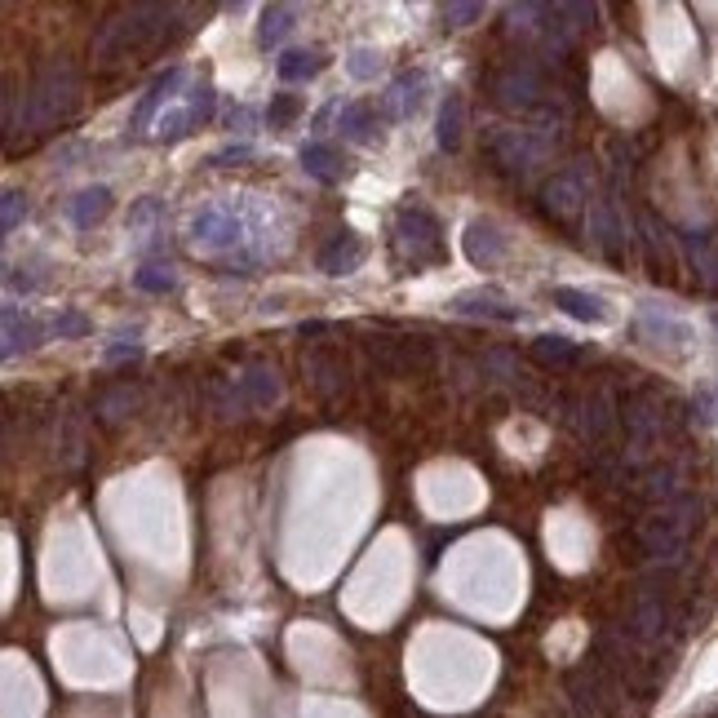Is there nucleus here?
I'll return each mask as SVG.
<instances>
[{"label":"nucleus","instance_id":"obj_23","mask_svg":"<svg viewBox=\"0 0 718 718\" xmlns=\"http://www.w3.org/2000/svg\"><path fill=\"white\" fill-rule=\"evenodd\" d=\"M337 129H342V138H351V142H373L377 138V111L368 107V102H346L342 116H337Z\"/></svg>","mask_w":718,"mask_h":718},{"label":"nucleus","instance_id":"obj_18","mask_svg":"<svg viewBox=\"0 0 718 718\" xmlns=\"http://www.w3.org/2000/svg\"><path fill=\"white\" fill-rule=\"evenodd\" d=\"M240 395L249 399V408L275 404V399H280V373H275V368H266V364H253L249 373L240 377Z\"/></svg>","mask_w":718,"mask_h":718},{"label":"nucleus","instance_id":"obj_13","mask_svg":"<svg viewBox=\"0 0 718 718\" xmlns=\"http://www.w3.org/2000/svg\"><path fill=\"white\" fill-rule=\"evenodd\" d=\"M302 169L311 173L315 182H342L346 178V160H342V151L333 147V142H306L302 147Z\"/></svg>","mask_w":718,"mask_h":718},{"label":"nucleus","instance_id":"obj_26","mask_svg":"<svg viewBox=\"0 0 718 718\" xmlns=\"http://www.w3.org/2000/svg\"><path fill=\"white\" fill-rule=\"evenodd\" d=\"M133 289L142 293H173L178 289V275H173V266H142L138 275H133Z\"/></svg>","mask_w":718,"mask_h":718},{"label":"nucleus","instance_id":"obj_20","mask_svg":"<svg viewBox=\"0 0 718 718\" xmlns=\"http://www.w3.org/2000/svg\"><path fill=\"white\" fill-rule=\"evenodd\" d=\"M191 231H196V240H204V244H235L240 240V222H235L231 209H204Z\"/></svg>","mask_w":718,"mask_h":718},{"label":"nucleus","instance_id":"obj_32","mask_svg":"<svg viewBox=\"0 0 718 718\" xmlns=\"http://www.w3.org/2000/svg\"><path fill=\"white\" fill-rule=\"evenodd\" d=\"M213 98H218V94H213V85H209V80H200V85L187 94V111H191V120H196V125H200V120H209V116H213Z\"/></svg>","mask_w":718,"mask_h":718},{"label":"nucleus","instance_id":"obj_33","mask_svg":"<svg viewBox=\"0 0 718 718\" xmlns=\"http://www.w3.org/2000/svg\"><path fill=\"white\" fill-rule=\"evenodd\" d=\"M608 430V395H594L586 404V435H603Z\"/></svg>","mask_w":718,"mask_h":718},{"label":"nucleus","instance_id":"obj_17","mask_svg":"<svg viewBox=\"0 0 718 718\" xmlns=\"http://www.w3.org/2000/svg\"><path fill=\"white\" fill-rule=\"evenodd\" d=\"M461 133H466V98L461 94H448L439 102V120H435V142L444 151H457L461 147Z\"/></svg>","mask_w":718,"mask_h":718},{"label":"nucleus","instance_id":"obj_35","mask_svg":"<svg viewBox=\"0 0 718 718\" xmlns=\"http://www.w3.org/2000/svg\"><path fill=\"white\" fill-rule=\"evenodd\" d=\"M231 160H253V147L249 142H240V147H222V151H213L209 156L213 169H222V164H231Z\"/></svg>","mask_w":718,"mask_h":718},{"label":"nucleus","instance_id":"obj_11","mask_svg":"<svg viewBox=\"0 0 718 718\" xmlns=\"http://www.w3.org/2000/svg\"><path fill=\"white\" fill-rule=\"evenodd\" d=\"M364 351L368 359H373L382 373H391V377H404L408 373V346H404V333H368V342H364Z\"/></svg>","mask_w":718,"mask_h":718},{"label":"nucleus","instance_id":"obj_27","mask_svg":"<svg viewBox=\"0 0 718 718\" xmlns=\"http://www.w3.org/2000/svg\"><path fill=\"white\" fill-rule=\"evenodd\" d=\"M639 337H674V342H687V324L670 320V315H643L639 320Z\"/></svg>","mask_w":718,"mask_h":718},{"label":"nucleus","instance_id":"obj_22","mask_svg":"<svg viewBox=\"0 0 718 718\" xmlns=\"http://www.w3.org/2000/svg\"><path fill=\"white\" fill-rule=\"evenodd\" d=\"M528 355L537 359V364H546V368H563V364H577L581 359L577 342H572V337H559V333H541L537 342L528 346Z\"/></svg>","mask_w":718,"mask_h":718},{"label":"nucleus","instance_id":"obj_28","mask_svg":"<svg viewBox=\"0 0 718 718\" xmlns=\"http://www.w3.org/2000/svg\"><path fill=\"white\" fill-rule=\"evenodd\" d=\"M297 116H302V98H297V94H275L271 107H266V120H271V129H289Z\"/></svg>","mask_w":718,"mask_h":718},{"label":"nucleus","instance_id":"obj_15","mask_svg":"<svg viewBox=\"0 0 718 718\" xmlns=\"http://www.w3.org/2000/svg\"><path fill=\"white\" fill-rule=\"evenodd\" d=\"M133 408H138V386H129V382L107 386V391L94 399V417L102 426H120L125 417H133Z\"/></svg>","mask_w":718,"mask_h":718},{"label":"nucleus","instance_id":"obj_7","mask_svg":"<svg viewBox=\"0 0 718 718\" xmlns=\"http://www.w3.org/2000/svg\"><path fill=\"white\" fill-rule=\"evenodd\" d=\"M422 89H426V76H422V71H399L391 85H386L382 102H377L382 120H391V125H404V120H413L417 107H422Z\"/></svg>","mask_w":718,"mask_h":718},{"label":"nucleus","instance_id":"obj_24","mask_svg":"<svg viewBox=\"0 0 718 718\" xmlns=\"http://www.w3.org/2000/svg\"><path fill=\"white\" fill-rule=\"evenodd\" d=\"M40 337V328L32 315H18V306H5V359H14L18 351H32Z\"/></svg>","mask_w":718,"mask_h":718},{"label":"nucleus","instance_id":"obj_1","mask_svg":"<svg viewBox=\"0 0 718 718\" xmlns=\"http://www.w3.org/2000/svg\"><path fill=\"white\" fill-rule=\"evenodd\" d=\"M173 18H178V9H164V5H133L129 14L111 18L107 27H102L94 54L102 63H125V58H138L147 54V49H160L173 40Z\"/></svg>","mask_w":718,"mask_h":718},{"label":"nucleus","instance_id":"obj_16","mask_svg":"<svg viewBox=\"0 0 718 718\" xmlns=\"http://www.w3.org/2000/svg\"><path fill=\"white\" fill-rule=\"evenodd\" d=\"M328 58L320 49H284L280 58H275V71H280L284 85H302V80H315L324 71Z\"/></svg>","mask_w":718,"mask_h":718},{"label":"nucleus","instance_id":"obj_36","mask_svg":"<svg viewBox=\"0 0 718 718\" xmlns=\"http://www.w3.org/2000/svg\"><path fill=\"white\" fill-rule=\"evenodd\" d=\"M710 320H714V328H718V306H714V315H710Z\"/></svg>","mask_w":718,"mask_h":718},{"label":"nucleus","instance_id":"obj_14","mask_svg":"<svg viewBox=\"0 0 718 718\" xmlns=\"http://www.w3.org/2000/svg\"><path fill=\"white\" fill-rule=\"evenodd\" d=\"M306 377H311V386L324 399H333V395L346 391V364L337 355H328V351H311V355H306Z\"/></svg>","mask_w":718,"mask_h":718},{"label":"nucleus","instance_id":"obj_19","mask_svg":"<svg viewBox=\"0 0 718 718\" xmlns=\"http://www.w3.org/2000/svg\"><path fill=\"white\" fill-rule=\"evenodd\" d=\"M178 85H182V71H178V67H169L164 76L151 80L147 98H142V102H138V111H133V129H147V125H151V116H156L164 102L173 98V89H178Z\"/></svg>","mask_w":718,"mask_h":718},{"label":"nucleus","instance_id":"obj_3","mask_svg":"<svg viewBox=\"0 0 718 718\" xmlns=\"http://www.w3.org/2000/svg\"><path fill=\"white\" fill-rule=\"evenodd\" d=\"M395 253L404 266H439L444 262V231L426 209H404L395 218Z\"/></svg>","mask_w":718,"mask_h":718},{"label":"nucleus","instance_id":"obj_30","mask_svg":"<svg viewBox=\"0 0 718 718\" xmlns=\"http://www.w3.org/2000/svg\"><path fill=\"white\" fill-rule=\"evenodd\" d=\"M27 218V196L23 191H5V200H0V231H18V222Z\"/></svg>","mask_w":718,"mask_h":718},{"label":"nucleus","instance_id":"obj_31","mask_svg":"<svg viewBox=\"0 0 718 718\" xmlns=\"http://www.w3.org/2000/svg\"><path fill=\"white\" fill-rule=\"evenodd\" d=\"M346 71H351L355 80H377V71H382V58H377V49H351V58H346Z\"/></svg>","mask_w":718,"mask_h":718},{"label":"nucleus","instance_id":"obj_4","mask_svg":"<svg viewBox=\"0 0 718 718\" xmlns=\"http://www.w3.org/2000/svg\"><path fill=\"white\" fill-rule=\"evenodd\" d=\"M492 94H497L501 107L519 111V116H537V120H555V94L541 85V76L532 67H506L497 80H492Z\"/></svg>","mask_w":718,"mask_h":718},{"label":"nucleus","instance_id":"obj_9","mask_svg":"<svg viewBox=\"0 0 718 718\" xmlns=\"http://www.w3.org/2000/svg\"><path fill=\"white\" fill-rule=\"evenodd\" d=\"M501 253H506V235L492 218H475L466 227V258L470 266H479V271H488V266L501 262Z\"/></svg>","mask_w":718,"mask_h":718},{"label":"nucleus","instance_id":"obj_10","mask_svg":"<svg viewBox=\"0 0 718 718\" xmlns=\"http://www.w3.org/2000/svg\"><path fill=\"white\" fill-rule=\"evenodd\" d=\"M364 258H368V244L359 240L355 231H337L333 240L320 249V258L315 262H320L324 275H351V271H359V262Z\"/></svg>","mask_w":718,"mask_h":718},{"label":"nucleus","instance_id":"obj_34","mask_svg":"<svg viewBox=\"0 0 718 718\" xmlns=\"http://www.w3.org/2000/svg\"><path fill=\"white\" fill-rule=\"evenodd\" d=\"M475 18H484V5H448L444 9V23L448 27H470Z\"/></svg>","mask_w":718,"mask_h":718},{"label":"nucleus","instance_id":"obj_12","mask_svg":"<svg viewBox=\"0 0 718 718\" xmlns=\"http://www.w3.org/2000/svg\"><path fill=\"white\" fill-rule=\"evenodd\" d=\"M550 297H555V306L559 311H568L572 320H581V324H608V302L603 297H594L586 289H568V284H559V289H550Z\"/></svg>","mask_w":718,"mask_h":718},{"label":"nucleus","instance_id":"obj_21","mask_svg":"<svg viewBox=\"0 0 718 718\" xmlns=\"http://www.w3.org/2000/svg\"><path fill=\"white\" fill-rule=\"evenodd\" d=\"M111 204H116V200H111V191H107V187H85L76 200H71V222H76L80 231L98 227V222L111 213Z\"/></svg>","mask_w":718,"mask_h":718},{"label":"nucleus","instance_id":"obj_2","mask_svg":"<svg viewBox=\"0 0 718 718\" xmlns=\"http://www.w3.org/2000/svg\"><path fill=\"white\" fill-rule=\"evenodd\" d=\"M71 102H76V71L67 63L40 67V76L32 80V94H27V125L54 129L71 111Z\"/></svg>","mask_w":718,"mask_h":718},{"label":"nucleus","instance_id":"obj_8","mask_svg":"<svg viewBox=\"0 0 718 718\" xmlns=\"http://www.w3.org/2000/svg\"><path fill=\"white\" fill-rule=\"evenodd\" d=\"M541 200H546V213L555 222H572L581 209H586V182H581L577 169H563L555 173V182H546V191H541Z\"/></svg>","mask_w":718,"mask_h":718},{"label":"nucleus","instance_id":"obj_29","mask_svg":"<svg viewBox=\"0 0 718 718\" xmlns=\"http://www.w3.org/2000/svg\"><path fill=\"white\" fill-rule=\"evenodd\" d=\"M49 328H54V337H89V333H94V320H89V315H80V311H58Z\"/></svg>","mask_w":718,"mask_h":718},{"label":"nucleus","instance_id":"obj_25","mask_svg":"<svg viewBox=\"0 0 718 718\" xmlns=\"http://www.w3.org/2000/svg\"><path fill=\"white\" fill-rule=\"evenodd\" d=\"M289 32H293V9L289 5H266L262 23H258V45L271 49V45H280Z\"/></svg>","mask_w":718,"mask_h":718},{"label":"nucleus","instance_id":"obj_5","mask_svg":"<svg viewBox=\"0 0 718 718\" xmlns=\"http://www.w3.org/2000/svg\"><path fill=\"white\" fill-rule=\"evenodd\" d=\"M488 156L506 173H528L541 156V142L528 129H492L488 133Z\"/></svg>","mask_w":718,"mask_h":718},{"label":"nucleus","instance_id":"obj_6","mask_svg":"<svg viewBox=\"0 0 718 718\" xmlns=\"http://www.w3.org/2000/svg\"><path fill=\"white\" fill-rule=\"evenodd\" d=\"M448 311L466 315V320H492V324H515L519 306H510L497 289H461L448 297Z\"/></svg>","mask_w":718,"mask_h":718}]
</instances>
